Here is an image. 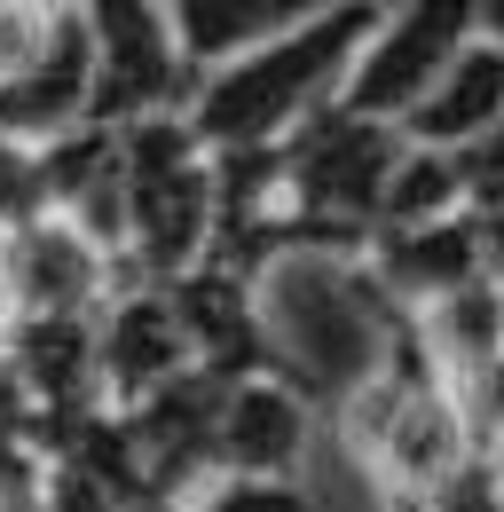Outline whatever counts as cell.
Returning a JSON list of instances; mask_svg holds the SVG:
<instances>
[{
  "label": "cell",
  "mask_w": 504,
  "mask_h": 512,
  "mask_svg": "<svg viewBox=\"0 0 504 512\" xmlns=\"http://www.w3.org/2000/svg\"><path fill=\"white\" fill-rule=\"evenodd\" d=\"M292 16H300V8H284V0H182V8H166V24H174V48H182V64H189V71L237 64L245 48L276 40Z\"/></svg>",
  "instance_id": "obj_11"
},
{
  "label": "cell",
  "mask_w": 504,
  "mask_h": 512,
  "mask_svg": "<svg viewBox=\"0 0 504 512\" xmlns=\"http://www.w3.org/2000/svg\"><path fill=\"white\" fill-rule=\"evenodd\" d=\"M119 190H126V253L111 276L174 284L213 245V158L182 111L119 127Z\"/></svg>",
  "instance_id": "obj_3"
},
{
  "label": "cell",
  "mask_w": 504,
  "mask_h": 512,
  "mask_svg": "<svg viewBox=\"0 0 504 512\" xmlns=\"http://www.w3.org/2000/svg\"><path fill=\"white\" fill-rule=\"evenodd\" d=\"M182 371H197V363H189V339H182V316H174L166 284L111 276V292L95 308V386H103V410L126 418L134 402H150Z\"/></svg>",
  "instance_id": "obj_6"
},
{
  "label": "cell",
  "mask_w": 504,
  "mask_h": 512,
  "mask_svg": "<svg viewBox=\"0 0 504 512\" xmlns=\"http://www.w3.org/2000/svg\"><path fill=\"white\" fill-rule=\"evenodd\" d=\"M465 213V174H457V158L449 150H402V166H394V182L378 197V229H434V221H457Z\"/></svg>",
  "instance_id": "obj_12"
},
{
  "label": "cell",
  "mask_w": 504,
  "mask_h": 512,
  "mask_svg": "<svg viewBox=\"0 0 504 512\" xmlns=\"http://www.w3.org/2000/svg\"><path fill=\"white\" fill-rule=\"evenodd\" d=\"M111 292V260L79 245L63 221H24L16 237H0V308L16 316H95Z\"/></svg>",
  "instance_id": "obj_9"
},
{
  "label": "cell",
  "mask_w": 504,
  "mask_h": 512,
  "mask_svg": "<svg viewBox=\"0 0 504 512\" xmlns=\"http://www.w3.org/2000/svg\"><path fill=\"white\" fill-rule=\"evenodd\" d=\"M504 119V48L489 32H473L465 48H457V64L441 71L434 87H426V103L402 119V142L410 150H473L481 134Z\"/></svg>",
  "instance_id": "obj_10"
},
{
  "label": "cell",
  "mask_w": 504,
  "mask_h": 512,
  "mask_svg": "<svg viewBox=\"0 0 504 512\" xmlns=\"http://www.w3.org/2000/svg\"><path fill=\"white\" fill-rule=\"evenodd\" d=\"M87 79H95L87 8H48V32H40L32 64L0 79V142L48 150L63 134H79L87 127Z\"/></svg>",
  "instance_id": "obj_8"
},
{
  "label": "cell",
  "mask_w": 504,
  "mask_h": 512,
  "mask_svg": "<svg viewBox=\"0 0 504 512\" xmlns=\"http://www.w3.org/2000/svg\"><path fill=\"white\" fill-rule=\"evenodd\" d=\"M371 32H378V8H300L276 40L245 48L237 64L197 71V87L182 103L189 134L205 142V158L276 150L284 134H300L315 111L339 103Z\"/></svg>",
  "instance_id": "obj_1"
},
{
  "label": "cell",
  "mask_w": 504,
  "mask_h": 512,
  "mask_svg": "<svg viewBox=\"0 0 504 512\" xmlns=\"http://www.w3.org/2000/svg\"><path fill=\"white\" fill-rule=\"evenodd\" d=\"M308 434H315V402L284 379H237L221 386L213 410V481L237 489H292L308 465Z\"/></svg>",
  "instance_id": "obj_7"
},
{
  "label": "cell",
  "mask_w": 504,
  "mask_h": 512,
  "mask_svg": "<svg viewBox=\"0 0 504 512\" xmlns=\"http://www.w3.org/2000/svg\"><path fill=\"white\" fill-rule=\"evenodd\" d=\"M87 40H95V79H87V127L119 134L134 119H166L182 111L197 71L174 48L166 8L150 0H95L87 8Z\"/></svg>",
  "instance_id": "obj_4"
},
{
  "label": "cell",
  "mask_w": 504,
  "mask_h": 512,
  "mask_svg": "<svg viewBox=\"0 0 504 512\" xmlns=\"http://www.w3.org/2000/svg\"><path fill=\"white\" fill-rule=\"evenodd\" d=\"M473 32H489V40L504 48V8H473Z\"/></svg>",
  "instance_id": "obj_13"
},
{
  "label": "cell",
  "mask_w": 504,
  "mask_h": 512,
  "mask_svg": "<svg viewBox=\"0 0 504 512\" xmlns=\"http://www.w3.org/2000/svg\"><path fill=\"white\" fill-rule=\"evenodd\" d=\"M252 308H260V331H268L276 379L300 386L308 402H331V410L386 363L394 331L410 323L371 284L363 260H331V253L276 260L252 284Z\"/></svg>",
  "instance_id": "obj_2"
},
{
  "label": "cell",
  "mask_w": 504,
  "mask_h": 512,
  "mask_svg": "<svg viewBox=\"0 0 504 512\" xmlns=\"http://www.w3.org/2000/svg\"><path fill=\"white\" fill-rule=\"evenodd\" d=\"M465 40H473V8H465V0L378 8V32L363 40V56H355V71H347V87H339L331 111H347V119H363V127H394V134H402V119L426 103V87L457 64Z\"/></svg>",
  "instance_id": "obj_5"
}]
</instances>
